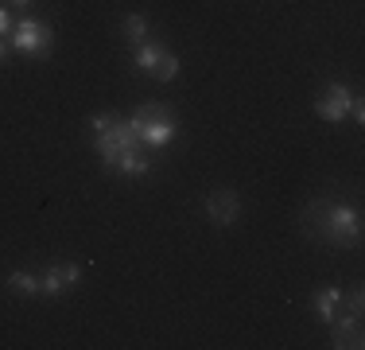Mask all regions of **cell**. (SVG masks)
<instances>
[{"label": "cell", "mask_w": 365, "mask_h": 350, "mask_svg": "<svg viewBox=\"0 0 365 350\" xmlns=\"http://www.w3.org/2000/svg\"><path fill=\"white\" fill-rule=\"evenodd\" d=\"M303 234L334 249H354L361 245V210L334 195H319L303 210Z\"/></svg>", "instance_id": "1"}, {"label": "cell", "mask_w": 365, "mask_h": 350, "mask_svg": "<svg viewBox=\"0 0 365 350\" xmlns=\"http://www.w3.org/2000/svg\"><path fill=\"white\" fill-rule=\"evenodd\" d=\"M90 133H93V144H98V156H101V168L106 171L117 168L120 156L144 148L140 136L128 129V117H117V113H98V117H90Z\"/></svg>", "instance_id": "2"}, {"label": "cell", "mask_w": 365, "mask_h": 350, "mask_svg": "<svg viewBox=\"0 0 365 350\" xmlns=\"http://www.w3.org/2000/svg\"><path fill=\"white\" fill-rule=\"evenodd\" d=\"M128 129L140 136V144L148 148H163L171 136H175L179 121H175V109L168 101H144L140 109L128 117Z\"/></svg>", "instance_id": "3"}, {"label": "cell", "mask_w": 365, "mask_h": 350, "mask_svg": "<svg viewBox=\"0 0 365 350\" xmlns=\"http://www.w3.org/2000/svg\"><path fill=\"white\" fill-rule=\"evenodd\" d=\"M8 43H12V51H20V55H28V59H47L51 47H55V31H51L47 20L24 16V20H16Z\"/></svg>", "instance_id": "4"}, {"label": "cell", "mask_w": 365, "mask_h": 350, "mask_svg": "<svg viewBox=\"0 0 365 350\" xmlns=\"http://www.w3.org/2000/svg\"><path fill=\"white\" fill-rule=\"evenodd\" d=\"M350 105H354V90L350 86H342V82H330L323 94H319V101H315V113L323 121H346L350 117Z\"/></svg>", "instance_id": "5"}, {"label": "cell", "mask_w": 365, "mask_h": 350, "mask_svg": "<svg viewBox=\"0 0 365 350\" xmlns=\"http://www.w3.org/2000/svg\"><path fill=\"white\" fill-rule=\"evenodd\" d=\"M330 327V346H338V350H361L365 346V335H361V315H354V311H338L334 319L327 323Z\"/></svg>", "instance_id": "6"}, {"label": "cell", "mask_w": 365, "mask_h": 350, "mask_svg": "<svg viewBox=\"0 0 365 350\" xmlns=\"http://www.w3.org/2000/svg\"><path fill=\"white\" fill-rule=\"evenodd\" d=\"M78 280H82V269L71 265V261H66V265H51L47 273L39 276V296H51V300H58V296L74 292Z\"/></svg>", "instance_id": "7"}, {"label": "cell", "mask_w": 365, "mask_h": 350, "mask_svg": "<svg viewBox=\"0 0 365 350\" xmlns=\"http://www.w3.org/2000/svg\"><path fill=\"white\" fill-rule=\"evenodd\" d=\"M206 214L214 226H233L241 218V195L233 187H218L206 195Z\"/></svg>", "instance_id": "8"}, {"label": "cell", "mask_w": 365, "mask_h": 350, "mask_svg": "<svg viewBox=\"0 0 365 350\" xmlns=\"http://www.w3.org/2000/svg\"><path fill=\"white\" fill-rule=\"evenodd\" d=\"M163 55H168V47H163V43L144 39L140 47H136V55H133V70H136V74H155V66H160Z\"/></svg>", "instance_id": "9"}, {"label": "cell", "mask_w": 365, "mask_h": 350, "mask_svg": "<svg viewBox=\"0 0 365 350\" xmlns=\"http://www.w3.org/2000/svg\"><path fill=\"white\" fill-rule=\"evenodd\" d=\"M319 323H330L338 311H342V288H319L315 292V304H311Z\"/></svg>", "instance_id": "10"}, {"label": "cell", "mask_w": 365, "mask_h": 350, "mask_svg": "<svg viewBox=\"0 0 365 350\" xmlns=\"http://www.w3.org/2000/svg\"><path fill=\"white\" fill-rule=\"evenodd\" d=\"M113 171H117V175H128V179H140V175L152 171V156H144V148H136V152L120 156Z\"/></svg>", "instance_id": "11"}, {"label": "cell", "mask_w": 365, "mask_h": 350, "mask_svg": "<svg viewBox=\"0 0 365 350\" xmlns=\"http://www.w3.org/2000/svg\"><path fill=\"white\" fill-rule=\"evenodd\" d=\"M120 31H125V39L133 43V47H140L152 28H148V20H144L140 12H133V16H125V20H120Z\"/></svg>", "instance_id": "12"}, {"label": "cell", "mask_w": 365, "mask_h": 350, "mask_svg": "<svg viewBox=\"0 0 365 350\" xmlns=\"http://www.w3.org/2000/svg\"><path fill=\"white\" fill-rule=\"evenodd\" d=\"M8 288H12L16 296H39V276L16 269V273H8Z\"/></svg>", "instance_id": "13"}, {"label": "cell", "mask_w": 365, "mask_h": 350, "mask_svg": "<svg viewBox=\"0 0 365 350\" xmlns=\"http://www.w3.org/2000/svg\"><path fill=\"white\" fill-rule=\"evenodd\" d=\"M152 78H160V82H175V78H179V55H171V51H168V55L160 59V66H155Z\"/></svg>", "instance_id": "14"}, {"label": "cell", "mask_w": 365, "mask_h": 350, "mask_svg": "<svg viewBox=\"0 0 365 350\" xmlns=\"http://www.w3.org/2000/svg\"><path fill=\"white\" fill-rule=\"evenodd\" d=\"M342 308H346V311H354V315H361V311H365V292H361V288H350V292L342 296Z\"/></svg>", "instance_id": "15"}, {"label": "cell", "mask_w": 365, "mask_h": 350, "mask_svg": "<svg viewBox=\"0 0 365 350\" xmlns=\"http://www.w3.org/2000/svg\"><path fill=\"white\" fill-rule=\"evenodd\" d=\"M12 28H16L12 12H8V8H0V39H8V35H12Z\"/></svg>", "instance_id": "16"}, {"label": "cell", "mask_w": 365, "mask_h": 350, "mask_svg": "<svg viewBox=\"0 0 365 350\" xmlns=\"http://www.w3.org/2000/svg\"><path fill=\"white\" fill-rule=\"evenodd\" d=\"M4 59H8V43L0 39V63H4Z\"/></svg>", "instance_id": "17"}, {"label": "cell", "mask_w": 365, "mask_h": 350, "mask_svg": "<svg viewBox=\"0 0 365 350\" xmlns=\"http://www.w3.org/2000/svg\"><path fill=\"white\" fill-rule=\"evenodd\" d=\"M12 4H20V8H24V4H31V0H12Z\"/></svg>", "instance_id": "18"}]
</instances>
